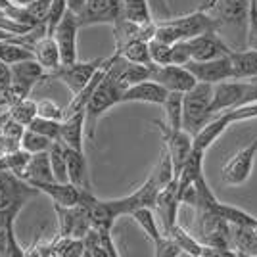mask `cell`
I'll return each instance as SVG.
<instances>
[{
  "label": "cell",
  "mask_w": 257,
  "mask_h": 257,
  "mask_svg": "<svg viewBox=\"0 0 257 257\" xmlns=\"http://www.w3.org/2000/svg\"><path fill=\"white\" fill-rule=\"evenodd\" d=\"M207 31L219 33V25L207 12L196 8L194 12L186 14V16H179V18H169V20H161L156 22V35L154 39H158L161 43H179V41H186L192 39L196 35H202Z\"/></svg>",
  "instance_id": "cell-1"
},
{
  "label": "cell",
  "mask_w": 257,
  "mask_h": 257,
  "mask_svg": "<svg viewBox=\"0 0 257 257\" xmlns=\"http://www.w3.org/2000/svg\"><path fill=\"white\" fill-rule=\"evenodd\" d=\"M109 65H111V62H109ZM121 94H123V88L117 83V79L113 77L111 69L107 67L104 77L100 79V83L92 90V94L85 106V133L90 140H94V137H96V125L100 117L107 109L121 104Z\"/></svg>",
  "instance_id": "cell-2"
},
{
  "label": "cell",
  "mask_w": 257,
  "mask_h": 257,
  "mask_svg": "<svg viewBox=\"0 0 257 257\" xmlns=\"http://www.w3.org/2000/svg\"><path fill=\"white\" fill-rule=\"evenodd\" d=\"M41 194L33 184L6 171L0 177V228L14 225L16 217L33 198Z\"/></svg>",
  "instance_id": "cell-3"
},
{
  "label": "cell",
  "mask_w": 257,
  "mask_h": 257,
  "mask_svg": "<svg viewBox=\"0 0 257 257\" xmlns=\"http://www.w3.org/2000/svg\"><path fill=\"white\" fill-rule=\"evenodd\" d=\"M255 117H257V102L255 104L230 107V109H225V111L213 113V117L209 119L204 127L200 128L192 137V148L207 152L211 148V144L217 142V139H219L232 123L247 121V119H255Z\"/></svg>",
  "instance_id": "cell-4"
},
{
  "label": "cell",
  "mask_w": 257,
  "mask_h": 257,
  "mask_svg": "<svg viewBox=\"0 0 257 257\" xmlns=\"http://www.w3.org/2000/svg\"><path fill=\"white\" fill-rule=\"evenodd\" d=\"M213 98V85L209 83H196V85L182 94V128L194 137L204 127L213 113L209 111Z\"/></svg>",
  "instance_id": "cell-5"
},
{
  "label": "cell",
  "mask_w": 257,
  "mask_h": 257,
  "mask_svg": "<svg viewBox=\"0 0 257 257\" xmlns=\"http://www.w3.org/2000/svg\"><path fill=\"white\" fill-rule=\"evenodd\" d=\"M10 71L12 83L2 92V100L8 107L12 104H16V102H20V100H23V98H27L31 94L33 86L37 85L39 81L46 79V69L35 58L10 65Z\"/></svg>",
  "instance_id": "cell-6"
},
{
  "label": "cell",
  "mask_w": 257,
  "mask_h": 257,
  "mask_svg": "<svg viewBox=\"0 0 257 257\" xmlns=\"http://www.w3.org/2000/svg\"><path fill=\"white\" fill-rule=\"evenodd\" d=\"M198 8L217 22L219 33L223 29H240L246 35L249 0H204Z\"/></svg>",
  "instance_id": "cell-7"
},
{
  "label": "cell",
  "mask_w": 257,
  "mask_h": 257,
  "mask_svg": "<svg viewBox=\"0 0 257 257\" xmlns=\"http://www.w3.org/2000/svg\"><path fill=\"white\" fill-rule=\"evenodd\" d=\"M92 198H94L92 190H86L83 200L75 205L54 204V211L58 217V234L71 238H83L86 234V230L90 228L88 204L92 202Z\"/></svg>",
  "instance_id": "cell-8"
},
{
  "label": "cell",
  "mask_w": 257,
  "mask_h": 257,
  "mask_svg": "<svg viewBox=\"0 0 257 257\" xmlns=\"http://www.w3.org/2000/svg\"><path fill=\"white\" fill-rule=\"evenodd\" d=\"M104 58H96L92 62H73V64L67 65H58L56 69L46 73V79H56V81H62L71 94L75 96L81 88H85L86 83L92 79V75L98 71V67L102 65Z\"/></svg>",
  "instance_id": "cell-9"
},
{
  "label": "cell",
  "mask_w": 257,
  "mask_h": 257,
  "mask_svg": "<svg viewBox=\"0 0 257 257\" xmlns=\"http://www.w3.org/2000/svg\"><path fill=\"white\" fill-rule=\"evenodd\" d=\"M154 125L160 131L163 144H165V152L171 158L173 171H175V177H177L179 171H181L182 163L186 161L188 154L192 150V137L184 128H171L165 121H154Z\"/></svg>",
  "instance_id": "cell-10"
},
{
  "label": "cell",
  "mask_w": 257,
  "mask_h": 257,
  "mask_svg": "<svg viewBox=\"0 0 257 257\" xmlns=\"http://www.w3.org/2000/svg\"><path fill=\"white\" fill-rule=\"evenodd\" d=\"M257 158V139L236 152L230 160L226 161L221 169V179L228 186H240L249 179L253 161Z\"/></svg>",
  "instance_id": "cell-11"
},
{
  "label": "cell",
  "mask_w": 257,
  "mask_h": 257,
  "mask_svg": "<svg viewBox=\"0 0 257 257\" xmlns=\"http://www.w3.org/2000/svg\"><path fill=\"white\" fill-rule=\"evenodd\" d=\"M79 29L81 27L77 23V16L69 10H65L62 20L54 27L52 37L58 44L62 65L77 62V33H79Z\"/></svg>",
  "instance_id": "cell-12"
},
{
  "label": "cell",
  "mask_w": 257,
  "mask_h": 257,
  "mask_svg": "<svg viewBox=\"0 0 257 257\" xmlns=\"http://www.w3.org/2000/svg\"><path fill=\"white\" fill-rule=\"evenodd\" d=\"M121 20V0H85L83 10L77 14L79 27L107 23L113 25Z\"/></svg>",
  "instance_id": "cell-13"
},
{
  "label": "cell",
  "mask_w": 257,
  "mask_h": 257,
  "mask_svg": "<svg viewBox=\"0 0 257 257\" xmlns=\"http://www.w3.org/2000/svg\"><path fill=\"white\" fill-rule=\"evenodd\" d=\"M198 83H209V85H217L221 81H228L232 79V64L228 54L226 56H219L213 60H188L186 64H182Z\"/></svg>",
  "instance_id": "cell-14"
},
{
  "label": "cell",
  "mask_w": 257,
  "mask_h": 257,
  "mask_svg": "<svg viewBox=\"0 0 257 257\" xmlns=\"http://www.w3.org/2000/svg\"><path fill=\"white\" fill-rule=\"evenodd\" d=\"M150 79L156 81V83H160L169 92H186V90H190L198 83L194 79L192 73L184 65H179V64H165V65L152 64Z\"/></svg>",
  "instance_id": "cell-15"
},
{
  "label": "cell",
  "mask_w": 257,
  "mask_h": 257,
  "mask_svg": "<svg viewBox=\"0 0 257 257\" xmlns=\"http://www.w3.org/2000/svg\"><path fill=\"white\" fill-rule=\"evenodd\" d=\"M186 46L190 52V60H198V62L213 60L232 52V48L221 39V35L217 31H207L196 35L192 39H186Z\"/></svg>",
  "instance_id": "cell-16"
},
{
  "label": "cell",
  "mask_w": 257,
  "mask_h": 257,
  "mask_svg": "<svg viewBox=\"0 0 257 257\" xmlns=\"http://www.w3.org/2000/svg\"><path fill=\"white\" fill-rule=\"evenodd\" d=\"M179 188H177V179H173L167 186H163L160 192H158V198H156V205H154V211L158 213L161 223V230L165 234H169L175 223H177V213H179Z\"/></svg>",
  "instance_id": "cell-17"
},
{
  "label": "cell",
  "mask_w": 257,
  "mask_h": 257,
  "mask_svg": "<svg viewBox=\"0 0 257 257\" xmlns=\"http://www.w3.org/2000/svg\"><path fill=\"white\" fill-rule=\"evenodd\" d=\"M167 88H163L160 83L152 81V79H144L140 83L127 86L121 94V104L123 102H144V104H156V106H163L165 98H167Z\"/></svg>",
  "instance_id": "cell-18"
},
{
  "label": "cell",
  "mask_w": 257,
  "mask_h": 257,
  "mask_svg": "<svg viewBox=\"0 0 257 257\" xmlns=\"http://www.w3.org/2000/svg\"><path fill=\"white\" fill-rule=\"evenodd\" d=\"M39 192L46 194L54 204L60 205H75L83 200L85 196V188H79L71 182H58V181H50V182H35L33 184Z\"/></svg>",
  "instance_id": "cell-19"
},
{
  "label": "cell",
  "mask_w": 257,
  "mask_h": 257,
  "mask_svg": "<svg viewBox=\"0 0 257 257\" xmlns=\"http://www.w3.org/2000/svg\"><path fill=\"white\" fill-rule=\"evenodd\" d=\"M58 140L73 150H85V109L67 115L60 121V137Z\"/></svg>",
  "instance_id": "cell-20"
},
{
  "label": "cell",
  "mask_w": 257,
  "mask_h": 257,
  "mask_svg": "<svg viewBox=\"0 0 257 257\" xmlns=\"http://www.w3.org/2000/svg\"><path fill=\"white\" fill-rule=\"evenodd\" d=\"M65 165H67V181L79 188L92 190L85 150H73V148L65 146Z\"/></svg>",
  "instance_id": "cell-21"
},
{
  "label": "cell",
  "mask_w": 257,
  "mask_h": 257,
  "mask_svg": "<svg viewBox=\"0 0 257 257\" xmlns=\"http://www.w3.org/2000/svg\"><path fill=\"white\" fill-rule=\"evenodd\" d=\"M31 52L33 58L46 69V73L56 69L58 65H62L60 50H58V44H56L52 35H43L41 39H37L31 46Z\"/></svg>",
  "instance_id": "cell-22"
},
{
  "label": "cell",
  "mask_w": 257,
  "mask_h": 257,
  "mask_svg": "<svg viewBox=\"0 0 257 257\" xmlns=\"http://www.w3.org/2000/svg\"><path fill=\"white\" fill-rule=\"evenodd\" d=\"M169 236L179 244V247L182 249V255H192V257H213V251L207 246H204L194 234H190L186 228H182L179 223H175Z\"/></svg>",
  "instance_id": "cell-23"
},
{
  "label": "cell",
  "mask_w": 257,
  "mask_h": 257,
  "mask_svg": "<svg viewBox=\"0 0 257 257\" xmlns=\"http://www.w3.org/2000/svg\"><path fill=\"white\" fill-rule=\"evenodd\" d=\"M22 179L23 181H27L29 184L54 181L52 167H50V158H48V150L31 154L29 163H27V167H25V173H23Z\"/></svg>",
  "instance_id": "cell-24"
},
{
  "label": "cell",
  "mask_w": 257,
  "mask_h": 257,
  "mask_svg": "<svg viewBox=\"0 0 257 257\" xmlns=\"http://www.w3.org/2000/svg\"><path fill=\"white\" fill-rule=\"evenodd\" d=\"M230 244L236 255L257 257V232L249 226L230 225Z\"/></svg>",
  "instance_id": "cell-25"
},
{
  "label": "cell",
  "mask_w": 257,
  "mask_h": 257,
  "mask_svg": "<svg viewBox=\"0 0 257 257\" xmlns=\"http://www.w3.org/2000/svg\"><path fill=\"white\" fill-rule=\"evenodd\" d=\"M228 58L232 64V79H247L257 75V48L232 50Z\"/></svg>",
  "instance_id": "cell-26"
},
{
  "label": "cell",
  "mask_w": 257,
  "mask_h": 257,
  "mask_svg": "<svg viewBox=\"0 0 257 257\" xmlns=\"http://www.w3.org/2000/svg\"><path fill=\"white\" fill-rule=\"evenodd\" d=\"M131 217L135 219V223L144 230V234L150 238L152 242H154V246L158 244L161 240V236L165 234L163 230L160 228L158 225V219H156V211L152 209V207H139V209H135Z\"/></svg>",
  "instance_id": "cell-27"
},
{
  "label": "cell",
  "mask_w": 257,
  "mask_h": 257,
  "mask_svg": "<svg viewBox=\"0 0 257 257\" xmlns=\"http://www.w3.org/2000/svg\"><path fill=\"white\" fill-rule=\"evenodd\" d=\"M115 54H119L123 60L133 62V64H142L150 65V50H148V41H140V39H133L127 41L125 44H121L119 48H115Z\"/></svg>",
  "instance_id": "cell-28"
},
{
  "label": "cell",
  "mask_w": 257,
  "mask_h": 257,
  "mask_svg": "<svg viewBox=\"0 0 257 257\" xmlns=\"http://www.w3.org/2000/svg\"><path fill=\"white\" fill-rule=\"evenodd\" d=\"M121 18L133 23L154 22L146 0H121Z\"/></svg>",
  "instance_id": "cell-29"
},
{
  "label": "cell",
  "mask_w": 257,
  "mask_h": 257,
  "mask_svg": "<svg viewBox=\"0 0 257 257\" xmlns=\"http://www.w3.org/2000/svg\"><path fill=\"white\" fill-rule=\"evenodd\" d=\"M48 158H50L54 181L69 182L67 181V165H65V146L60 140H52L50 142V146H48Z\"/></svg>",
  "instance_id": "cell-30"
},
{
  "label": "cell",
  "mask_w": 257,
  "mask_h": 257,
  "mask_svg": "<svg viewBox=\"0 0 257 257\" xmlns=\"http://www.w3.org/2000/svg\"><path fill=\"white\" fill-rule=\"evenodd\" d=\"M182 94L184 92H167L163 102L165 123L171 128H182Z\"/></svg>",
  "instance_id": "cell-31"
},
{
  "label": "cell",
  "mask_w": 257,
  "mask_h": 257,
  "mask_svg": "<svg viewBox=\"0 0 257 257\" xmlns=\"http://www.w3.org/2000/svg\"><path fill=\"white\" fill-rule=\"evenodd\" d=\"M8 115H10L14 121H18L20 125L27 127L33 119L37 117V102L31 100L29 96L23 98V100L12 104V106L8 107Z\"/></svg>",
  "instance_id": "cell-32"
},
{
  "label": "cell",
  "mask_w": 257,
  "mask_h": 257,
  "mask_svg": "<svg viewBox=\"0 0 257 257\" xmlns=\"http://www.w3.org/2000/svg\"><path fill=\"white\" fill-rule=\"evenodd\" d=\"M50 142H52L50 139H46L43 135H39V133H35V131L25 127L23 128L22 139H20V148H23V150L29 152V154H37V152L48 150Z\"/></svg>",
  "instance_id": "cell-33"
},
{
  "label": "cell",
  "mask_w": 257,
  "mask_h": 257,
  "mask_svg": "<svg viewBox=\"0 0 257 257\" xmlns=\"http://www.w3.org/2000/svg\"><path fill=\"white\" fill-rule=\"evenodd\" d=\"M4 156V161H6V169L10 173H14L16 177L22 179L23 173H25V167L29 163V158L31 154L25 152L23 148H16L14 152H8V154H2Z\"/></svg>",
  "instance_id": "cell-34"
},
{
  "label": "cell",
  "mask_w": 257,
  "mask_h": 257,
  "mask_svg": "<svg viewBox=\"0 0 257 257\" xmlns=\"http://www.w3.org/2000/svg\"><path fill=\"white\" fill-rule=\"evenodd\" d=\"M148 50H150V60L156 65L173 64V46L167 43H161L158 39L148 41Z\"/></svg>",
  "instance_id": "cell-35"
},
{
  "label": "cell",
  "mask_w": 257,
  "mask_h": 257,
  "mask_svg": "<svg viewBox=\"0 0 257 257\" xmlns=\"http://www.w3.org/2000/svg\"><path fill=\"white\" fill-rule=\"evenodd\" d=\"M27 128H31V131H35V133H39V135H43V137L50 140H58V137H60V121L41 117V115H37L33 119L31 123L27 125Z\"/></svg>",
  "instance_id": "cell-36"
},
{
  "label": "cell",
  "mask_w": 257,
  "mask_h": 257,
  "mask_svg": "<svg viewBox=\"0 0 257 257\" xmlns=\"http://www.w3.org/2000/svg\"><path fill=\"white\" fill-rule=\"evenodd\" d=\"M37 115L46 119H54V121H62L64 119V109L58 106L50 98H43L37 102Z\"/></svg>",
  "instance_id": "cell-37"
},
{
  "label": "cell",
  "mask_w": 257,
  "mask_h": 257,
  "mask_svg": "<svg viewBox=\"0 0 257 257\" xmlns=\"http://www.w3.org/2000/svg\"><path fill=\"white\" fill-rule=\"evenodd\" d=\"M246 46L257 48V0H249V14H247L246 27Z\"/></svg>",
  "instance_id": "cell-38"
},
{
  "label": "cell",
  "mask_w": 257,
  "mask_h": 257,
  "mask_svg": "<svg viewBox=\"0 0 257 257\" xmlns=\"http://www.w3.org/2000/svg\"><path fill=\"white\" fill-rule=\"evenodd\" d=\"M156 251H154V255L158 257H175V255H182V249L179 247V244L173 240L169 234H163L161 236V240L156 244Z\"/></svg>",
  "instance_id": "cell-39"
},
{
  "label": "cell",
  "mask_w": 257,
  "mask_h": 257,
  "mask_svg": "<svg viewBox=\"0 0 257 257\" xmlns=\"http://www.w3.org/2000/svg\"><path fill=\"white\" fill-rule=\"evenodd\" d=\"M148 2V6H150V12H152V18L156 20V22H161V20H169L173 16L171 8H169V4H167V0H146Z\"/></svg>",
  "instance_id": "cell-40"
},
{
  "label": "cell",
  "mask_w": 257,
  "mask_h": 257,
  "mask_svg": "<svg viewBox=\"0 0 257 257\" xmlns=\"http://www.w3.org/2000/svg\"><path fill=\"white\" fill-rule=\"evenodd\" d=\"M12 83V71H10V65L6 62L0 60V94L10 86Z\"/></svg>",
  "instance_id": "cell-41"
},
{
  "label": "cell",
  "mask_w": 257,
  "mask_h": 257,
  "mask_svg": "<svg viewBox=\"0 0 257 257\" xmlns=\"http://www.w3.org/2000/svg\"><path fill=\"white\" fill-rule=\"evenodd\" d=\"M65 2H67V10L73 12L75 16L83 10V6H85V0H65Z\"/></svg>",
  "instance_id": "cell-42"
},
{
  "label": "cell",
  "mask_w": 257,
  "mask_h": 257,
  "mask_svg": "<svg viewBox=\"0 0 257 257\" xmlns=\"http://www.w3.org/2000/svg\"><path fill=\"white\" fill-rule=\"evenodd\" d=\"M6 161H4V156H0V177H2V173H6Z\"/></svg>",
  "instance_id": "cell-43"
},
{
  "label": "cell",
  "mask_w": 257,
  "mask_h": 257,
  "mask_svg": "<svg viewBox=\"0 0 257 257\" xmlns=\"http://www.w3.org/2000/svg\"><path fill=\"white\" fill-rule=\"evenodd\" d=\"M10 2H14V4H18V6H25V4H29L31 0H10Z\"/></svg>",
  "instance_id": "cell-44"
}]
</instances>
